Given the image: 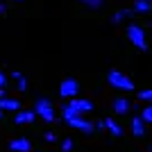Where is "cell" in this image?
Returning <instances> with one entry per match:
<instances>
[{
	"mask_svg": "<svg viewBox=\"0 0 152 152\" xmlns=\"http://www.w3.org/2000/svg\"><path fill=\"white\" fill-rule=\"evenodd\" d=\"M132 12H134V9H118V12L111 16V23H116V25H118V23H123L125 18H129V16H132Z\"/></svg>",
	"mask_w": 152,
	"mask_h": 152,
	"instance_id": "5bb4252c",
	"label": "cell"
},
{
	"mask_svg": "<svg viewBox=\"0 0 152 152\" xmlns=\"http://www.w3.org/2000/svg\"><path fill=\"white\" fill-rule=\"evenodd\" d=\"M77 91H80V84H77V80H73V77H66V80L59 84V95L66 98V100H73L77 95Z\"/></svg>",
	"mask_w": 152,
	"mask_h": 152,
	"instance_id": "5b68a950",
	"label": "cell"
},
{
	"mask_svg": "<svg viewBox=\"0 0 152 152\" xmlns=\"http://www.w3.org/2000/svg\"><path fill=\"white\" fill-rule=\"evenodd\" d=\"M141 118H143L145 123H152V104L143 107V114H141Z\"/></svg>",
	"mask_w": 152,
	"mask_h": 152,
	"instance_id": "ac0fdd59",
	"label": "cell"
},
{
	"mask_svg": "<svg viewBox=\"0 0 152 152\" xmlns=\"http://www.w3.org/2000/svg\"><path fill=\"white\" fill-rule=\"evenodd\" d=\"M34 111H37V116L43 118L45 123L55 121V107H52V102L48 100V98H39L37 104H34Z\"/></svg>",
	"mask_w": 152,
	"mask_h": 152,
	"instance_id": "277c9868",
	"label": "cell"
},
{
	"mask_svg": "<svg viewBox=\"0 0 152 152\" xmlns=\"http://www.w3.org/2000/svg\"><path fill=\"white\" fill-rule=\"evenodd\" d=\"M0 98H5V91H2V89H0Z\"/></svg>",
	"mask_w": 152,
	"mask_h": 152,
	"instance_id": "603a6c76",
	"label": "cell"
},
{
	"mask_svg": "<svg viewBox=\"0 0 152 152\" xmlns=\"http://www.w3.org/2000/svg\"><path fill=\"white\" fill-rule=\"evenodd\" d=\"M107 82L114 86V89H121V91H134V82L129 80V75H125L123 70H109L107 73Z\"/></svg>",
	"mask_w": 152,
	"mask_h": 152,
	"instance_id": "3957f363",
	"label": "cell"
},
{
	"mask_svg": "<svg viewBox=\"0 0 152 152\" xmlns=\"http://www.w3.org/2000/svg\"><path fill=\"white\" fill-rule=\"evenodd\" d=\"M139 100H145L152 104V89H141L139 91Z\"/></svg>",
	"mask_w": 152,
	"mask_h": 152,
	"instance_id": "e0dca14e",
	"label": "cell"
},
{
	"mask_svg": "<svg viewBox=\"0 0 152 152\" xmlns=\"http://www.w3.org/2000/svg\"><path fill=\"white\" fill-rule=\"evenodd\" d=\"M66 121V125L73 127V129H80V132L84 134H91L93 132V123L86 121V118H82V116H75V118H64Z\"/></svg>",
	"mask_w": 152,
	"mask_h": 152,
	"instance_id": "8992f818",
	"label": "cell"
},
{
	"mask_svg": "<svg viewBox=\"0 0 152 152\" xmlns=\"http://www.w3.org/2000/svg\"><path fill=\"white\" fill-rule=\"evenodd\" d=\"M12 75H14V80H16V84H18V91H27V80L23 77V73H18V70H14Z\"/></svg>",
	"mask_w": 152,
	"mask_h": 152,
	"instance_id": "9a60e30c",
	"label": "cell"
},
{
	"mask_svg": "<svg viewBox=\"0 0 152 152\" xmlns=\"http://www.w3.org/2000/svg\"><path fill=\"white\" fill-rule=\"evenodd\" d=\"M125 34H127L129 43H132L136 50H141V52H145V50H148L145 30H143L141 25H136V23H129V25H127V30H125Z\"/></svg>",
	"mask_w": 152,
	"mask_h": 152,
	"instance_id": "7a4b0ae2",
	"label": "cell"
},
{
	"mask_svg": "<svg viewBox=\"0 0 152 152\" xmlns=\"http://www.w3.org/2000/svg\"><path fill=\"white\" fill-rule=\"evenodd\" d=\"M2 116H5V111H2V109H0V118H2Z\"/></svg>",
	"mask_w": 152,
	"mask_h": 152,
	"instance_id": "cb8c5ba5",
	"label": "cell"
},
{
	"mask_svg": "<svg viewBox=\"0 0 152 152\" xmlns=\"http://www.w3.org/2000/svg\"><path fill=\"white\" fill-rule=\"evenodd\" d=\"M132 134L134 136H145V121L141 116H134L132 118Z\"/></svg>",
	"mask_w": 152,
	"mask_h": 152,
	"instance_id": "30bf717a",
	"label": "cell"
},
{
	"mask_svg": "<svg viewBox=\"0 0 152 152\" xmlns=\"http://www.w3.org/2000/svg\"><path fill=\"white\" fill-rule=\"evenodd\" d=\"M150 9H152L150 0H136V2H134V12L136 14H148Z\"/></svg>",
	"mask_w": 152,
	"mask_h": 152,
	"instance_id": "4fadbf2b",
	"label": "cell"
},
{
	"mask_svg": "<svg viewBox=\"0 0 152 152\" xmlns=\"http://www.w3.org/2000/svg\"><path fill=\"white\" fill-rule=\"evenodd\" d=\"M84 7H89V9H100L102 7V0H80Z\"/></svg>",
	"mask_w": 152,
	"mask_h": 152,
	"instance_id": "2e32d148",
	"label": "cell"
},
{
	"mask_svg": "<svg viewBox=\"0 0 152 152\" xmlns=\"http://www.w3.org/2000/svg\"><path fill=\"white\" fill-rule=\"evenodd\" d=\"M61 150L64 152H70V150H73V141H70V139H64L61 141Z\"/></svg>",
	"mask_w": 152,
	"mask_h": 152,
	"instance_id": "d6986e66",
	"label": "cell"
},
{
	"mask_svg": "<svg viewBox=\"0 0 152 152\" xmlns=\"http://www.w3.org/2000/svg\"><path fill=\"white\" fill-rule=\"evenodd\" d=\"M43 139L48 141V143H55V141H57V134H52V132H45V134H43Z\"/></svg>",
	"mask_w": 152,
	"mask_h": 152,
	"instance_id": "ffe728a7",
	"label": "cell"
},
{
	"mask_svg": "<svg viewBox=\"0 0 152 152\" xmlns=\"http://www.w3.org/2000/svg\"><path fill=\"white\" fill-rule=\"evenodd\" d=\"M91 109H93V102H91V100H84V98H73L68 104H64L61 114H64V118H75V116L89 114Z\"/></svg>",
	"mask_w": 152,
	"mask_h": 152,
	"instance_id": "6da1fadb",
	"label": "cell"
},
{
	"mask_svg": "<svg viewBox=\"0 0 152 152\" xmlns=\"http://www.w3.org/2000/svg\"><path fill=\"white\" fill-rule=\"evenodd\" d=\"M9 150H12V152H30L32 143H30V139L20 136V139H14L12 143H9Z\"/></svg>",
	"mask_w": 152,
	"mask_h": 152,
	"instance_id": "52a82bcc",
	"label": "cell"
},
{
	"mask_svg": "<svg viewBox=\"0 0 152 152\" xmlns=\"http://www.w3.org/2000/svg\"><path fill=\"white\" fill-rule=\"evenodd\" d=\"M34 118H37V111H34V109H32V111H16L14 123H16V125H30V123H34Z\"/></svg>",
	"mask_w": 152,
	"mask_h": 152,
	"instance_id": "ba28073f",
	"label": "cell"
},
{
	"mask_svg": "<svg viewBox=\"0 0 152 152\" xmlns=\"http://www.w3.org/2000/svg\"><path fill=\"white\" fill-rule=\"evenodd\" d=\"M0 109H2V111H18L20 102L14 100V98H0Z\"/></svg>",
	"mask_w": 152,
	"mask_h": 152,
	"instance_id": "8fae6325",
	"label": "cell"
},
{
	"mask_svg": "<svg viewBox=\"0 0 152 152\" xmlns=\"http://www.w3.org/2000/svg\"><path fill=\"white\" fill-rule=\"evenodd\" d=\"M14 2H23V0H14Z\"/></svg>",
	"mask_w": 152,
	"mask_h": 152,
	"instance_id": "d4e9b609",
	"label": "cell"
},
{
	"mask_svg": "<svg viewBox=\"0 0 152 152\" xmlns=\"http://www.w3.org/2000/svg\"><path fill=\"white\" fill-rule=\"evenodd\" d=\"M5 84H7V75L0 70V89H5Z\"/></svg>",
	"mask_w": 152,
	"mask_h": 152,
	"instance_id": "44dd1931",
	"label": "cell"
},
{
	"mask_svg": "<svg viewBox=\"0 0 152 152\" xmlns=\"http://www.w3.org/2000/svg\"><path fill=\"white\" fill-rule=\"evenodd\" d=\"M104 125H107V129L111 132V136H123V127L118 125L114 118H104Z\"/></svg>",
	"mask_w": 152,
	"mask_h": 152,
	"instance_id": "7c38bea8",
	"label": "cell"
},
{
	"mask_svg": "<svg viewBox=\"0 0 152 152\" xmlns=\"http://www.w3.org/2000/svg\"><path fill=\"white\" fill-rule=\"evenodd\" d=\"M150 2H152V0H150Z\"/></svg>",
	"mask_w": 152,
	"mask_h": 152,
	"instance_id": "484cf974",
	"label": "cell"
},
{
	"mask_svg": "<svg viewBox=\"0 0 152 152\" xmlns=\"http://www.w3.org/2000/svg\"><path fill=\"white\" fill-rule=\"evenodd\" d=\"M5 12H7V7L2 5V2H0V16H2V14H5Z\"/></svg>",
	"mask_w": 152,
	"mask_h": 152,
	"instance_id": "7402d4cb",
	"label": "cell"
},
{
	"mask_svg": "<svg viewBox=\"0 0 152 152\" xmlns=\"http://www.w3.org/2000/svg\"><path fill=\"white\" fill-rule=\"evenodd\" d=\"M114 111L118 116L129 114V100H127V98H114Z\"/></svg>",
	"mask_w": 152,
	"mask_h": 152,
	"instance_id": "9c48e42d",
	"label": "cell"
}]
</instances>
